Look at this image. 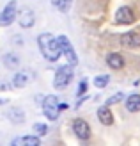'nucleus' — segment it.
Instances as JSON below:
<instances>
[{
    "label": "nucleus",
    "mask_w": 140,
    "mask_h": 146,
    "mask_svg": "<svg viewBox=\"0 0 140 146\" xmlns=\"http://www.w3.org/2000/svg\"><path fill=\"white\" fill-rule=\"evenodd\" d=\"M37 45H39V50H41L43 57H45L46 61H50V62L58 61V57L62 55V46H60V43H58V39L55 36L48 34V32L41 34L37 38Z\"/></svg>",
    "instance_id": "f257e3e1"
},
{
    "label": "nucleus",
    "mask_w": 140,
    "mask_h": 146,
    "mask_svg": "<svg viewBox=\"0 0 140 146\" xmlns=\"http://www.w3.org/2000/svg\"><path fill=\"white\" fill-rule=\"evenodd\" d=\"M58 111H60V102L55 94H48L43 100V112L46 114V118L51 121H57L58 119Z\"/></svg>",
    "instance_id": "f03ea898"
},
{
    "label": "nucleus",
    "mask_w": 140,
    "mask_h": 146,
    "mask_svg": "<svg viewBox=\"0 0 140 146\" xmlns=\"http://www.w3.org/2000/svg\"><path fill=\"white\" fill-rule=\"evenodd\" d=\"M71 80H73V66L68 64V66H62L57 71V75L53 78V87L55 89H64Z\"/></svg>",
    "instance_id": "7ed1b4c3"
},
{
    "label": "nucleus",
    "mask_w": 140,
    "mask_h": 146,
    "mask_svg": "<svg viewBox=\"0 0 140 146\" xmlns=\"http://www.w3.org/2000/svg\"><path fill=\"white\" fill-rule=\"evenodd\" d=\"M16 11H18V5L16 2H9L5 7H4V11L0 13V27H7V25H11L14 18H16Z\"/></svg>",
    "instance_id": "20e7f679"
},
{
    "label": "nucleus",
    "mask_w": 140,
    "mask_h": 146,
    "mask_svg": "<svg viewBox=\"0 0 140 146\" xmlns=\"http://www.w3.org/2000/svg\"><path fill=\"white\" fill-rule=\"evenodd\" d=\"M57 39H58V43H60V46H62V54L66 55V59L69 61V64H71V66H76V64H78V57H76V54H75V50H73L69 39L66 38V36H58Z\"/></svg>",
    "instance_id": "39448f33"
},
{
    "label": "nucleus",
    "mask_w": 140,
    "mask_h": 146,
    "mask_svg": "<svg viewBox=\"0 0 140 146\" xmlns=\"http://www.w3.org/2000/svg\"><path fill=\"white\" fill-rule=\"evenodd\" d=\"M73 132L80 141H87L91 137V127L85 119H75L73 121Z\"/></svg>",
    "instance_id": "423d86ee"
},
{
    "label": "nucleus",
    "mask_w": 140,
    "mask_h": 146,
    "mask_svg": "<svg viewBox=\"0 0 140 146\" xmlns=\"http://www.w3.org/2000/svg\"><path fill=\"white\" fill-rule=\"evenodd\" d=\"M115 20H117V23H121V25H128V23H133L135 21V14L133 11L129 9V7H119L115 13Z\"/></svg>",
    "instance_id": "0eeeda50"
},
{
    "label": "nucleus",
    "mask_w": 140,
    "mask_h": 146,
    "mask_svg": "<svg viewBox=\"0 0 140 146\" xmlns=\"http://www.w3.org/2000/svg\"><path fill=\"white\" fill-rule=\"evenodd\" d=\"M121 45L126 48H138L140 46V34L138 32H124L121 36Z\"/></svg>",
    "instance_id": "6e6552de"
},
{
    "label": "nucleus",
    "mask_w": 140,
    "mask_h": 146,
    "mask_svg": "<svg viewBox=\"0 0 140 146\" xmlns=\"http://www.w3.org/2000/svg\"><path fill=\"white\" fill-rule=\"evenodd\" d=\"M18 23L23 27V29H30L34 23H35V14H34V11L32 9H21V13H20V16H18Z\"/></svg>",
    "instance_id": "1a4fd4ad"
},
{
    "label": "nucleus",
    "mask_w": 140,
    "mask_h": 146,
    "mask_svg": "<svg viewBox=\"0 0 140 146\" xmlns=\"http://www.w3.org/2000/svg\"><path fill=\"white\" fill-rule=\"evenodd\" d=\"M11 144L12 146H39L41 141L35 135H23V137H18V139H12Z\"/></svg>",
    "instance_id": "9d476101"
},
{
    "label": "nucleus",
    "mask_w": 140,
    "mask_h": 146,
    "mask_svg": "<svg viewBox=\"0 0 140 146\" xmlns=\"http://www.w3.org/2000/svg\"><path fill=\"white\" fill-rule=\"evenodd\" d=\"M106 64L112 70H122L124 68V57L121 55V54H108V57H106Z\"/></svg>",
    "instance_id": "9b49d317"
},
{
    "label": "nucleus",
    "mask_w": 140,
    "mask_h": 146,
    "mask_svg": "<svg viewBox=\"0 0 140 146\" xmlns=\"http://www.w3.org/2000/svg\"><path fill=\"white\" fill-rule=\"evenodd\" d=\"M30 80H32V77H30L28 71H18L16 75L12 77V86L14 87H25Z\"/></svg>",
    "instance_id": "f8f14e48"
},
{
    "label": "nucleus",
    "mask_w": 140,
    "mask_h": 146,
    "mask_svg": "<svg viewBox=\"0 0 140 146\" xmlns=\"http://www.w3.org/2000/svg\"><path fill=\"white\" fill-rule=\"evenodd\" d=\"M98 118H99V121L103 123V125H106V127H110V125L114 123V114L110 112L108 105L99 107V109H98Z\"/></svg>",
    "instance_id": "ddd939ff"
},
{
    "label": "nucleus",
    "mask_w": 140,
    "mask_h": 146,
    "mask_svg": "<svg viewBox=\"0 0 140 146\" xmlns=\"http://www.w3.org/2000/svg\"><path fill=\"white\" fill-rule=\"evenodd\" d=\"M7 118H9L11 123H16V125H20V123L25 121V114H23V111H21V109L14 107V109H11V111L7 112Z\"/></svg>",
    "instance_id": "4468645a"
},
{
    "label": "nucleus",
    "mask_w": 140,
    "mask_h": 146,
    "mask_svg": "<svg viewBox=\"0 0 140 146\" xmlns=\"http://www.w3.org/2000/svg\"><path fill=\"white\" fill-rule=\"evenodd\" d=\"M126 109L129 112H138L140 111V94H129L126 98Z\"/></svg>",
    "instance_id": "2eb2a0df"
},
{
    "label": "nucleus",
    "mask_w": 140,
    "mask_h": 146,
    "mask_svg": "<svg viewBox=\"0 0 140 146\" xmlns=\"http://www.w3.org/2000/svg\"><path fill=\"white\" fill-rule=\"evenodd\" d=\"M4 64H5V68L14 70V68H18V64H20V57L14 55V54H5L4 55Z\"/></svg>",
    "instance_id": "dca6fc26"
},
{
    "label": "nucleus",
    "mask_w": 140,
    "mask_h": 146,
    "mask_svg": "<svg viewBox=\"0 0 140 146\" xmlns=\"http://www.w3.org/2000/svg\"><path fill=\"white\" fill-rule=\"evenodd\" d=\"M51 2H53V5L62 13L69 11V7H71V0H51Z\"/></svg>",
    "instance_id": "f3484780"
},
{
    "label": "nucleus",
    "mask_w": 140,
    "mask_h": 146,
    "mask_svg": "<svg viewBox=\"0 0 140 146\" xmlns=\"http://www.w3.org/2000/svg\"><path fill=\"white\" fill-rule=\"evenodd\" d=\"M108 80H110L108 75H98V77L94 78V86L98 87V89H103V87L108 84Z\"/></svg>",
    "instance_id": "a211bd4d"
},
{
    "label": "nucleus",
    "mask_w": 140,
    "mask_h": 146,
    "mask_svg": "<svg viewBox=\"0 0 140 146\" xmlns=\"http://www.w3.org/2000/svg\"><path fill=\"white\" fill-rule=\"evenodd\" d=\"M34 132L37 135H46L48 134V127L45 125V123H35V125H34Z\"/></svg>",
    "instance_id": "6ab92c4d"
},
{
    "label": "nucleus",
    "mask_w": 140,
    "mask_h": 146,
    "mask_svg": "<svg viewBox=\"0 0 140 146\" xmlns=\"http://www.w3.org/2000/svg\"><path fill=\"white\" fill-rule=\"evenodd\" d=\"M119 100H122V93H117L115 96H110V98L106 100V104H105V105H108V107H110V105H114L115 102H119Z\"/></svg>",
    "instance_id": "aec40b11"
},
{
    "label": "nucleus",
    "mask_w": 140,
    "mask_h": 146,
    "mask_svg": "<svg viewBox=\"0 0 140 146\" xmlns=\"http://www.w3.org/2000/svg\"><path fill=\"white\" fill-rule=\"evenodd\" d=\"M85 91H87V80H82L78 86V94H83Z\"/></svg>",
    "instance_id": "412c9836"
},
{
    "label": "nucleus",
    "mask_w": 140,
    "mask_h": 146,
    "mask_svg": "<svg viewBox=\"0 0 140 146\" xmlns=\"http://www.w3.org/2000/svg\"><path fill=\"white\" fill-rule=\"evenodd\" d=\"M7 89H9V86H7V84H0V91H7Z\"/></svg>",
    "instance_id": "4be33fe9"
}]
</instances>
